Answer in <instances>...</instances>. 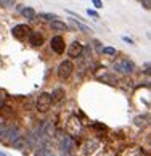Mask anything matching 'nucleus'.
<instances>
[{
	"label": "nucleus",
	"mask_w": 151,
	"mask_h": 156,
	"mask_svg": "<svg viewBox=\"0 0 151 156\" xmlns=\"http://www.w3.org/2000/svg\"><path fill=\"white\" fill-rule=\"evenodd\" d=\"M24 145H26V138L23 137V135H21V137H18V138H16V140H15L13 143H11V147L16 148V150H21Z\"/></svg>",
	"instance_id": "17"
},
{
	"label": "nucleus",
	"mask_w": 151,
	"mask_h": 156,
	"mask_svg": "<svg viewBox=\"0 0 151 156\" xmlns=\"http://www.w3.org/2000/svg\"><path fill=\"white\" fill-rule=\"evenodd\" d=\"M19 13L24 16V18H27V20H34L36 18V10H34L32 7H19Z\"/></svg>",
	"instance_id": "13"
},
{
	"label": "nucleus",
	"mask_w": 151,
	"mask_h": 156,
	"mask_svg": "<svg viewBox=\"0 0 151 156\" xmlns=\"http://www.w3.org/2000/svg\"><path fill=\"white\" fill-rule=\"evenodd\" d=\"M87 15H89V16H92V18H98V13H97L95 10H92V8H89V10H87Z\"/></svg>",
	"instance_id": "22"
},
{
	"label": "nucleus",
	"mask_w": 151,
	"mask_h": 156,
	"mask_svg": "<svg viewBox=\"0 0 151 156\" xmlns=\"http://www.w3.org/2000/svg\"><path fill=\"white\" fill-rule=\"evenodd\" d=\"M39 18H42V20H45V21H55V20H58V16L53 15V13H40Z\"/></svg>",
	"instance_id": "19"
},
{
	"label": "nucleus",
	"mask_w": 151,
	"mask_h": 156,
	"mask_svg": "<svg viewBox=\"0 0 151 156\" xmlns=\"http://www.w3.org/2000/svg\"><path fill=\"white\" fill-rule=\"evenodd\" d=\"M0 156H8V154L5 153V151H2V150H0Z\"/></svg>",
	"instance_id": "28"
},
{
	"label": "nucleus",
	"mask_w": 151,
	"mask_h": 156,
	"mask_svg": "<svg viewBox=\"0 0 151 156\" xmlns=\"http://www.w3.org/2000/svg\"><path fill=\"white\" fill-rule=\"evenodd\" d=\"M11 34H13L16 39L23 40V39L29 37V34H31V27H29L27 24H16L13 29H11Z\"/></svg>",
	"instance_id": "8"
},
{
	"label": "nucleus",
	"mask_w": 151,
	"mask_h": 156,
	"mask_svg": "<svg viewBox=\"0 0 151 156\" xmlns=\"http://www.w3.org/2000/svg\"><path fill=\"white\" fill-rule=\"evenodd\" d=\"M18 137H21V130L18 129V127H15V126H8L7 135H5V140H8V143L11 145V143H13Z\"/></svg>",
	"instance_id": "11"
},
{
	"label": "nucleus",
	"mask_w": 151,
	"mask_h": 156,
	"mask_svg": "<svg viewBox=\"0 0 151 156\" xmlns=\"http://www.w3.org/2000/svg\"><path fill=\"white\" fill-rule=\"evenodd\" d=\"M72 71H74V65H72V61H71V60H65V61H61V63H60V66H58V69H56L58 77L63 79V80L68 79L69 76H71Z\"/></svg>",
	"instance_id": "4"
},
{
	"label": "nucleus",
	"mask_w": 151,
	"mask_h": 156,
	"mask_svg": "<svg viewBox=\"0 0 151 156\" xmlns=\"http://www.w3.org/2000/svg\"><path fill=\"white\" fill-rule=\"evenodd\" d=\"M29 44H31V47H36V48H39V47H42L44 45V36L40 32H34V31H31V34H29Z\"/></svg>",
	"instance_id": "10"
},
{
	"label": "nucleus",
	"mask_w": 151,
	"mask_h": 156,
	"mask_svg": "<svg viewBox=\"0 0 151 156\" xmlns=\"http://www.w3.org/2000/svg\"><path fill=\"white\" fill-rule=\"evenodd\" d=\"M148 114H140V116H137L135 119H133V124H135L137 127H143L148 124Z\"/></svg>",
	"instance_id": "16"
},
{
	"label": "nucleus",
	"mask_w": 151,
	"mask_h": 156,
	"mask_svg": "<svg viewBox=\"0 0 151 156\" xmlns=\"http://www.w3.org/2000/svg\"><path fill=\"white\" fill-rule=\"evenodd\" d=\"M66 132H68V135H71L72 138L80 135V132H82V124H80V121H79L77 116H71V118L68 119V122H66Z\"/></svg>",
	"instance_id": "2"
},
{
	"label": "nucleus",
	"mask_w": 151,
	"mask_h": 156,
	"mask_svg": "<svg viewBox=\"0 0 151 156\" xmlns=\"http://www.w3.org/2000/svg\"><path fill=\"white\" fill-rule=\"evenodd\" d=\"M125 156H146V154H145V151L142 148H132L125 153Z\"/></svg>",
	"instance_id": "18"
},
{
	"label": "nucleus",
	"mask_w": 151,
	"mask_h": 156,
	"mask_svg": "<svg viewBox=\"0 0 151 156\" xmlns=\"http://www.w3.org/2000/svg\"><path fill=\"white\" fill-rule=\"evenodd\" d=\"M50 27L53 31H58V32H65L69 29V26L66 24V23H63L60 20H55V21H50Z\"/></svg>",
	"instance_id": "12"
},
{
	"label": "nucleus",
	"mask_w": 151,
	"mask_h": 156,
	"mask_svg": "<svg viewBox=\"0 0 151 156\" xmlns=\"http://www.w3.org/2000/svg\"><path fill=\"white\" fill-rule=\"evenodd\" d=\"M98 148H100V142L97 140V138H93V140H87L84 143V147H82V151L87 154V156H92V154H95L98 151Z\"/></svg>",
	"instance_id": "9"
},
{
	"label": "nucleus",
	"mask_w": 151,
	"mask_h": 156,
	"mask_svg": "<svg viewBox=\"0 0 151 156\" xmlns=\"http://www.w3.org/2000/svg\"><path fill=\"white\" fill-rule=\"evenodd\" d=\"M7 129H8V126L0 124V142L5 140V135H7Z\"/></svg>",
	"instance_id": "21"
},
{
	"label": "nucleus",
	"mask_w": 151,
	"mask_h": 156,
	"mask_svg": "<svg viewBox=\"0 0 151 156\" xmlns=\"http://www.w3.org/2000/svg\"><path fill=\"white\" fill-rule=\"evenodd\" d=\"M84 53V45L79 42V40H74V42L69 44L68 47V56L69 58H79Z\"/></svg>",
	"instance_id": "7"
},
{
	"label": "nucleus",
	"mask_w": 151,
	"mask_h": 156,
	"mask_svg": "<svg viewBox=\"0 0 151 156\" xmlns=\"http://www.w3.org/2000/svg\"><path fill=\"white\" fill-rule=\"evenodd\" d=\"M122 40L125 44H130V45H133V40L132 39H129V37H125V36H122Z\"/></svg>",
	"instance_id": "26"
},
{
	"label": "nucleus",
	"mask_w": 151,
	"mask_h": 156,
	"mask_svg": "<svg viewBox=\"0 0 151 156\" xmlns=\"http://www.w3.org/2000/svg\"><path fill=\"white\" fill-rule=\"evenodd\" d=\"M50 47H51V50H53L55 53H58V55L65 53V50H66L65 39H63L61 36H53V37H51V40H50Z\"/></svg>",
	"instance_id": "6"
},
{
	"label": "nucleus",
	"mask_w": 151,
	"mask_h": 156,
	"mask_svg": "<svg viewBox=\"0 0 151 156\" xmlns=\"http://www.w3.org/2000/svg\"><path fill=\"white\" fill-rule=\"evenodd\" d=\"M36 108H37L39 113H47L51 108V95L48 94V92H42V94L37 97Z\"/></svg>",
	"instance_id": "1"
},
{
	"label": "nucleus",
	"mask_w": 151,
	"mask_h": 156,
	"mask_svg": "<svg viewBox=\"0 0 151 156\" xmlns=\"http://www.w3.org/2000/svg\"><path fill=\"white\" fill-rule=\"evenodd\" d=\"M71 23H72V24L76 26V27H77V29L79 31H82V32H85V34H90L92 32V29H90V27L89 26H87V24H84V23L82 21H79V20H71Z\"/></svg>",
	"instance_id": "15"
},
{
	"label": "nucleus",
	"mask_w": 151,
	"mask_h": 156,
	"mask_svg": "<svg viewBox=\"0 0 151 156\" xmlns=\"http://www.w3.org/2000/svg\"><path fill=\"white\" fill-rule=\"evenodd\" d=\"M145 73L149 74V63H146V65H145Z\"/></svg>",
	"instance_id": "27"
},
{
	"label": "nucleus",
	"mask_w": 151,
	"mask_h": 156,
	"mask_svg": "<svg viewBox=\"0 0 151 156\" xmlns=\"http://www.w3.org/2000/svg\"><path fill=\"white\" fill-rule=\"evenodd\" d=\"M133 69H135V65H133V61H130V60H119V61L114 63V71L119 73V74H124V76L132 74Z\"/></svg>",
	"instance_id": "3"
},
{
	"label": "nucleus",
	"mask_w": 151,
	"mask_h": 156,
	"mask_svg": "<svg viewBox=\"0 0 151 156\" xmlns=\"http://www.w3.org/2000/svg\"><path fill=\"white\" fill-rule=\"evenodd\" d=\"M51 95V103H56V101H61L63 98H65V90H63L61 87H58L53 90V94H50Z\"/></svg>",
	"instance_id": "14"
},
{
	"label": "nucleus",
	"mask_w": 151,
	"mask_h": 156,
	"mask_svg": "<svg viewBox=\"0 0 151 156\" xmlns=\"http://www.w3.org/2000/svg\"><path fill=\"white\" fill-rule=\"evenodd\" d=\"M142 5L145 7V10H149V0H142Z\"/></svg>",
	"instance_id": "25"
},
{
	"label": "nucleus",
	"mask_w": 151,
	"mask_h": 156,
	"mask_svg": "<svg viewBox=\"0 0 151 156\" xmlns=\"http://www.w3.org/2000/svg\"><path fill=\"white\" fill-rule=\"evenodd\" d=\"M92 2H93V5L97 8H103V2H101V0H92Z\"/></svg>",
	"instance_id": "23"
},
{
	"label": "nucleus",
	"mask_w": 151,
	"mask_h": 156,
	"mask_svg": "<svg viewBox=\"0 0 151 156\" xmlns=\"http://www.w3.org/2000/svg\"><path fill=\"white\" fill-rule=\"evenodd\" d=\"M60 147H61V151L68 154V153H71L72 150L76 148V140L71 135L65 134V135H61V138H60Z\"/></svg>",
	"instance_id": "5"
},
{
	"label": "nucleus",
	"mask_w": 151,
	"mask_h": 156,
	"mask_svg": "<svg viewBox=\"0 0 151 156\" xmlns=\"http://www.w3.org/2000/svg\"><path fill=\"white\" fill-rule=\"evenodd\" d=\"M93 45H95V48H97L98 51H101V48H103V47H101V44L98 42V40H93Z\"/></svg>",
	"instance_id": "24"
},
{
	"label": "nucleus",
	"mask_w": 151,
	"mask_h": 156,
	"mask_svg": "<svg viewBox=\"0 0 151 156\" xmlns=\"http://www.w3.org/2000/svg\"><path fill=\"white\" fill-rule=\"evenodd\" d=\"M101 51H103L104 55H109V56H114L116 53H118V50H116L114 47H103Z\"/></svg>",
	"instance_id": "20"
}]
</instances>
